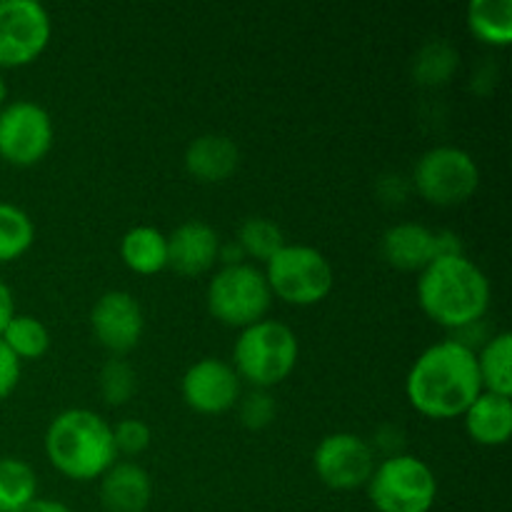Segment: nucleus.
Listing matches in <instances>:
<instances>
[{
    "instance_id": "39448f33",
    "label": "nucleus",
    "mask_w": 512,
    "mask_h": 512,
    "mask_svg": "<svg viewBox=\"0 0 512 512\" xmlns=\"http://www.w3.org/2000/svg\"><path fill=\"white\" fill-rule=\"evenodd\" d=\"M263 273L273 298L298 308L323 303L335 285L333 265L313 245L285 243L265 263Z\"/></svg>"
},
{
    "instance_id": "c756f323",
    "label": "nucleus",
    "mask_w": 512,
    "mask_h": 512,
    "mask_svg": "<svg viewBox=\"0 0 512 512\" xmlns=\"http://www.w3.org/2000/svg\"><path fill=\"white\" fill-rule=\"evenodd\" d=\"M20 383V360L15 358L13 350L0 340V403L18 388Z\"/></svg>"
},
{
    "instance_id": "cd10ccee",
    "label": "nucleus",
    "mask_w": 512,
    "mask_h": 512,
    "mask_svg": "<svg viewBox=\"0 0 512 512\" xmlns=\"http://www.w3.org/2000/svg\"><path fill=\"white\" fill-rule=\"evenodd\" d=\"M238 418L248 430H263L275 420V400L268 390H250L240 395L238 400Z\"/></svg>"
},
{
    "instance_id": "bb28decb",
    "label": "nucleus",
    "mask_w": 512,
    "mask_h": 512,
    "mask_svg": "<svg viewBox=\"0 0 512 512\" xmlns=\"http://www.w3.org/2000/svg\"><path fill=\"white\" fill-rule=\"evenodd\" d=\"M98 388L105 403L113 405V408H120V405H125L135 395V388H138V373H135V368L128 360L115 358L113 355V358L105 360V365L100 368Z\"/></svg>"
},
{
    "instance_id": "ddd939ff",
    "label": "nucleus",
    "mask_w": 512,
    "mask_h": 512,
    "mask_svg": "<svg viewBox=\"0 0 512 512\" xmlns=\"http://www.w3.org/2000/svg\"><path fill=\"white\" fill-rule=\"evenodd\" d=\"M185 405L200 415H223L238 405L243 395V380L233 365L220 358H200L185 370L180 380Z\"/></svg>"
},
{
    "instance_id": "393cba45",
    "label": "nucleus",
    "mask_w": 512,
    "mask_h": 512,
    "mask_svg": "<svg viewBox=\"0 0 512 512\" xmlns=\"http://www.w3.org/2000/svg\"><path fill=\"white\" fill-rule=\"evenodd\" d=\"M235 240L243 248L245 258L260 260V263H268L285 245V235L280 225L273 223L270 218H263V215H253V218L243 220Z\"/></svg>"
},
{
    "instance_id": "7c9ffc66",
    "label": "nucleus",
    "mask_w": 512,
    "mask_h": 512,
    "mask_svg": "<svg viewBox=\"0 0 512 512\" xmlns=\"http://www.w3.org/2000/svg\"><path fill=\"white\" fill-rule=\"evenodd\" d=\"M463 255V240L453 230H435V258Z\"/></svg>"
},
{
    "instance_id": "473e14b6",
    "label": "nucleus",
    "mask_w": 512,
    "mask_h": 512,
    "mask_svg": "<svg viewBox=\"0 0 512 512\" xmlns=\"http://www.w3.org/2000/svg\"><path fill=\"white\" fill-rule=\"evenodd\" d=\"M218 263H223V265L245 263V253H243V248L238 245V240H233V243H220Z\"/></svg>"
},
{
    "instance_id": "0eeeda50",
    "label": "nucleus",
    "mask_w": 512,
    "mask_h": 512,
    "mask_svg": "<svg viewBox=\"0 0 512 512\" xmlns=\"http://www.w3.org/2000/svg\"><path fill=\"white\" fill-rule=\"evenodd\" d=\"M205 303L218 323L243 330L268 315L273 293L258 265H223L208 283Z\"/></svg>"
},
{
    "instance_id": "aec40b11",
    "label": "nucleus",
    "mask_w": 512,
    "mask_h": 512,
    "mask_svg": "<svg viewBox=\"0 0 512 512\" xmlns=\"http://www.w3.org/2000/svg\"><path fill=\"white\" fill-rule=\"evenodd\" d=\"M475 363L485 393L512 398V335L508 330L490 335L475 350Z\"/></svg>"
},
{
    "instance_id": "f704fd0d",
    "label": "nucleus",
    "mask_w": 512,
    "mask_h": 512,
    "mask_svg": "<svg viewBox=\"0 0 512 512\" xmlns=\"http://www.w3.org/2000/svg\"><path fill=\"white\" fill-rule=\"evenodd\" d=\"M5 103H8V85H5V78L0 75V108H3Z\"/></svg>"
},
{
    "instance_id": "dca6fc26",
    "label": "nucleus",
    "mask_w": 512,
    "mask_h": 512,
    "mask_svg": "<svg viewBox=\"0 0 512 512\" xmlns=\"http://www.w3.org/2000/svg\"><path fill=\"white\" fill-rule=\"evenodd\" d=\"M153 500L150 475L138 463H115L100 478V503L105 512H145Z\"/></svg>"
},
{
    "instance_id": "5701e85b",
    "label": "nucleus",
    "mask_w": 512,
    "mask_h": 512,
    "mask_svg": "<svg viewBox=\"0 0 512 512\" xmlns=\"http://www.w3.org/2000/svg\"><path fill=\"white\" fill-rule=\"evenodd\" d=\"M0 340L13 350L18 360H38L50 350V330L35 315L15 313L0 333Z\"/></svg>"
},
{
    "instance_id": "2f4dec72",
    "label": "nucleus",
    "mask_w": 512,
    "mask_h": 512,
    "mask_svg": "<svg viewBox=\"0 0 512 512\" xmlns=\"http://www.w3.org/2000/svg\"><path fill=\"white\" fill-rule=\"evenodd\" d=\"M15 315V295L10 290V285L0 278V333L5 330V325L13 320Z\"/></svg>"
},
{
    "instance_id": "20e7f679",
    "label": "nucleus",
    "mask_w": 512,
    "mask_h": 512,
    "mask_svg": "<svg viewBox=\"0 0 512 512\" xmlns=\"http://www.w3.org/2000/svg\"><path fill=\"white\" fill-rule=\"evenodd\" d=\"M300 343L290 325L263 318L238 333L233 370L255 390H270L288 380L298 365Z\"/></svg>"
},
{
    "instance_id": "6e6552de",
    "label": "nucleus",
    "mask_w": 512,
    "mask_h": 512,
    "mask_svg": "<svg viewBox=\"0 0 512 512\" xmlns=\"http://www.w3.org/2000/svg\"><path fill=\"white\" fill-rule=\"evenodd\" d=\"M413 188L438 208H453L473 198L480 188V168L473 155L455 145L425 150L413 168Z\"/></svg>"
},
{
    "instance_id": "9b49d317",
    "label": "nucleus",
    "mask_w": 512,
    "mask_h": 512,
    "mask_svg": "<svg viewBox=\"0 0 512 512\" xmlns=\"http://www.w3.org/2000/svg\"><path fill=\"white\" fill-rule=\"evenodd\" d=\"M375 465V448L355 433L325 435L313 450L315 473L330 490L365 488Z\"/></svg>"
},
{
    "instance_id": "1a4fd4ad",
    "label": "nucleus",
    "mask_w": 512,
    "mask_h": 512,
    "mask_svg": "<svg viewBox=\"0 0 512 512\" xmlns=\"http://www.w3.org/2000/svg\"><path fill=\"white\" fill-rule=\"evenodd\" d=\"M53 118L33 100H13L0 108V158L15 168L40 163L53 148Z\"/></svg>"
},
{
    "instance_id": "f03ea898",
    "label": "nucleus",
    "mask_w": 512,
    "mask_h": 512,
    "mask_svg": "<svg viewBox=\"0 0 512 512\" xmlns=\"http://www.w3.org/2000/svg\"><path fill=\"white\" fill-rule=\"evenodd\" d=\"M415 293L423 313L453 333L483 323L493 295L488 275L465 253L435 258L420 270Z\"/></svg>"
},
{
    "instance_id": "9d476101",
    "label": "nucleus",
    "mask_w": 512,
    "mask_h": 512,
    "mask_svg": "<svg viewBox=\"0 0 512 512\" xmlns=\"http://www.w3.org/2000/svg\"><path fill=\"white\" fill-rule=\"evenodd\" d=\"M53 20L38 0H0V68H23L40 58Z\"/></svg>"
},
{
    "instance_id": "c85d7f7f",
    "label": "nucleus",
    "mask_w": 512,
    "mask_h": 512,
    "mask_svg": "<svg viewBox=\"0 0 512 512\" xmlns=\"http://www.w3.org/2000/svg\"><path fill=\"white\" fill-rule=\"evenodd\" d=\"M113 440L118 455H140L150 448V440H153V430H150L148 423L138 418L120 420L113 428Z\"/></svg>"
},
{
    "instance_id": "a211bd4d",
    "label": "nucleus",
    "mask_w": 512,
    "mask_h": 512,
    "mask_svg": "<svg viewBox=\"0 0 512 512\" xmlns=\"http://www.w3.org/2000/svg\"><path fill=\"white\" fill-rule=\"evenodd\" d=\"M463 425L473 443L483 448H500L512 435V400L483 390L463 413Z\"/></svg>"
},
{
    "instance_id": "72a5a7b5",
    "label": "nucleus",
    "mask_w": 512,
    "mask_h": 512,
    "mask_svg": "<svg viewBox=\"0 0 512 512\" xmlns=\"http://www.w3.org/2000/svg\"><path fill=\"white\" fill-rule=\"evenodd\" d=\"M20 512H75L73 508H68L65 503L60 500H48V498H35L33 503L25 505Z\"/></svg>"
},
{
    "instance_id": "f8f14e48",
    "label": "nucleus",
    "mask_w": 512,
    "mask_h": 512,
    "mask_svg": "<svg viewBox=\"0 0 512 512\" xmlns=\"http://www.w3.org/2000/svg\"><path fill=\"white\" fill-rule=\"evenodd\" d=\"M90 330L95 340L115 358L138 348L145 330V313L128 290H108L90 310Z\"/></svg>"
},
{
    "instance_id": "a878e982",
    "label": "nucleus",
    "mask_w": 512,
    "mask_h": 512,
    "mask_svg": "<svg viewBox=\"0 0 512 512\" xmlns=\"http://www.w3.org/2000/svg\"><path fill=\"white\" fill-rule=\"evenodd\" d=\"M458 68V50L445 40H433L418 53L413 65V73L418 83L440 85L450 78Z\"/></svg>"
},
{
    "instance_id": "f257e3e1",
    "label": "nucleus",
    "mask_w": 512,
    "mask_h": 512,
    "mask_svg": "<svg viewBox=\"0 0 512 512\" xmlns=\"http://www.w3.org/2000/svg\"><path fill=\"white\" fill-rule=\"evenodd\" d=\"M483 393L475 350L448 338L430 345L415 358L405 378L408 403L433 420L463 418Z\"/></svg>"
},
{
    "instance_id": "4468645a",
    "label": "nucleus",
    "mask_w": 512,
    "mask_h": 512,
    "mask_svg": "<svg viewBox=\"0 0 512 512\" xmlns=\"http://www.w3.org/2000/svg\"><path fill=\"white\" fill-rule=\"evenodd\" d=\"M218 230L205 220H185L168 235V265L180 275H203L218 263Z\"/></svg>"
},
{
    "instance_id": "6ab92c4d",
    "label": "nucleus",
    "mask_w": 512,
    "mask_h": 512,
    "mask_svg": "<svg viewBox=\"0 0 512 512\" xmlns=\"http://www.w3.org/2000/svg\"><path fill=\"white\" fill-rule=\"evenodd\" d=\"M120 258L138 275L160 273L168 268V235L153 225H135L120 240Z\"/></svg>"
},
{
    "instance_id": "423d86ee",
    "label": "nucleus",
    "mask_w": 512,
    "mask_h": 512,
    "mask_svg": "<svg viewBox=\"0 0 512 512\" xmlns=\"http://www.w3.org/2000/svg\"><path fill=\"white\" fill-rule=\"evenodd\" d=\"M365 488L378 512H430L438 498L433 468L408 453L380 460Z\"/></svg>"
},
{
    "instance_id": "2eb2a0df",
    "label": "nucleus",
    "mask_w": 512,
    "mask_h": 512,
    "mask_svg": "<svg viewBox=\"0 0 512 512\" xmlns=\"http://www.w3.org/2000/svg\"><path fill=\"white\" fill-rule=\"evenodd\" d=\"M183 163L198 183H223L238 170L240 150L228 135L205 133L190 140Z\"/></svg>"
},
{
    "instance_id": "4be33fe9",
    "label": "nucleus",
    "mask_w": 512,
    "mask_h": 512,
    "mask_svg": "<svg viewBox=\"0 0 512 512\" xmlns=\"http://www.w3.org/2000/svg\"><path fill=\"white\" fill-rule=\"evenodd\" d=\"M38 498V475L20 458H0V512H20Z\"/></svg>"
},
{
    "instance_id": "b1692460",
    "label": "nucleus",
    "mask_w": 512,
    "mask_h": 512,
    "mask_svg": "<svg viewBox=\"0 0 512 512\" xmlns=\"http://www.w3.org/2000/svg\"><path fill=\"white\" fill-rule=\"evenodd\" d=\"M35 243V223L23 208L0 200V263L23 258Z\"/></svg>"
},
{
    "instance_id": "f3484780",
    "label": "nucleus",
    "mask_w": 512,
    "mask_h": 512,
    "mask_svg": "<svg viewBox=\"0 0 512 512\" xmlns=\"http://www.w3.org/2000/svg\"><path fill=\"white\" fill-rule=\"evenodd\" d=\"M380 253L393 268L420 273L435 260V230L423 223L390 225L380 238Z\"/></svg>"
},
{
    "instance_id": "7ed1b4c3",
    "label": "nucleus",
    "mask_w": 512,
    "mask_h": 512,
    "mask_svg": "<svg viewBox=\"0 0 512 512\" xmlns=\"http://www.w3.org/2000/svg\"><path fill=\"white\" fill-rule=\"evenodd\" d=\"M45 455L60 475L78 483L98 480L118 463L113 425L88 408H70L50 420Z\"/></svg>"
},
{
    "instance_id": "412c9836",
    "label": "nucleus",
    "mask_w": 512,
    "mask_h": 512,
    "mask_svg": "<svg viewBox=\"0 0 512 512\" xmlns=\"http://www.w3.org/2000/svg\"><path fill=\"white\" fill-rule=\"evenodd\" d=\"M468 30L483 43L505 48L512 43V0H473L465 10Z\"/></svg>"
}]
</instances>
